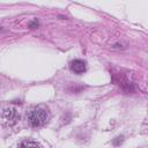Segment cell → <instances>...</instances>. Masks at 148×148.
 Masks as SVG:
<instances>
[{"mask_svg":"<svg viewBox=\"0 0 148 148\" xmlns=\"http://www.w3.org/2000/svg\"><path fill=\"white\" fill-rule=\"evenodd\" d=\"M50 119V113L46 109L42 108V106H36L32 108L30 111H28L27 113V120L28 123L34 126V127H39L43 126L44 124H46Z\"/></svg>","mask_w":148,"mask_h":148,"instance_id":"1","label":"cell"},{"mask_svg":"<svg viewBox=\"0 0 148 148\" xmlns=\"http://www.w3.org/2000/svg\"><path fill=\"white\" fill-rule=\"evenodd\" d=\"M20 119V114L17 113V110L13 106L6 108L2 111V120L7 125H14Z\"/></svg>","mask_w":148,"mask_h":148,"instance_id":"2","label":"cell"},{"mask_svg":"<svg viewBox=\"0 0 148 148\" xmlns=\"http://www.w3.org/2000/svg\"><path fill=\"white\" fill-rule=\"evenodd\" d=\"M71 69L76 74H81L86 71V62L81 59H76L71 62Z\"/></svg>","mask_w":148,"mask_h":148,"instance_id":"3","label":"cell"},{"mask_svg":"<svg viewBox=\"0 0 148 148\" xmlns=\"http://www.w3.org/2000/svg\"><path fill=\"white\" fill-rule=\"evenodd\" d=\"M18 148H42L39 143L35 142V141H30V140H27V141H23Z\"/></svg>","mask_w":148,"mask_h":148,"instance_id":"4","label":"cell"}]
</instances>
